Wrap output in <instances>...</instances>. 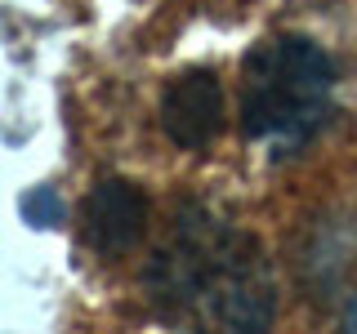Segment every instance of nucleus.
<instances>
[{
	"mask_svg": "<svg viewBox=\"0 0 357 334\" xmlns=\"http://www.w3.org/2000/svg\"><path fill=\"white\" fill-rule=\"evenodd\" d=\"M161 134L183 152H201L223 134V85L210 67H188L161 89Z\"/></svg>",
	"mask_w": 357,
	"mask_h": 334,
	"instance_id": "3",
	"label": "nucleus"
},
{
	"mask_svg": "<svg viewBox=\"0 0 357 334\" xmlns=\"http://www.w3.org/2000/svg\"><path fill=\"white\" fill-rule=\"evenodd\" d=\"M148 196L130 178H98L81 200V237L98 259H121L143 241Z\"/></svg>",
	"mask_w": 357,
	"mask_h": 334,
	"instance_id": "4",
	"label": "nucleus"
},
{
	"mask_svg": "<svg viewBox=\"0 0 357 334\" xmlns=\"http://www.w3.org/2000/svg\"><path fill=\"white\" fill-rule=\"evenodd\" d=\"M344 330H357V289L349 294V308H344Z\"/></svg>",
	"mask_w": 357,
	"mask_h": 334,
	"instance_id": "5",
	"label": "nucleus"
},
{
	"mask_svg": "<svg viewBox=\"0 0 357 334\" xmlns=\"http://www.w3.org/2000/svg\"><path fill=\"white\" fill-rule=\"evenodd\" d=\"M335 58L308 36H268L241 63V134L295 152L326 125Z\"/></svg>",
	"mask_w": 357,
	"mask_h": 334,
	"instance_id": "2",
	"label": "nucleus"
},
{
	"mask_svg": "<svg viewBox=\"0 0 357 334\" xmlns=\"http://www.w3.org/2000/svg\"><path fill=\"white\" fill-rule=\"evenodd\" d=\"M148 289L165 317H192L219 330H268L277 317V281L255 237L223 228L215 214L178 209L152 254Z\"/></svg>",
	"mask_w": 357,
	"mask_h": 334,
	"instance_id": "1",
	"label": "nucleus"
}]
</instances>
